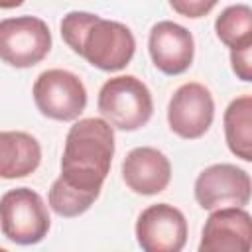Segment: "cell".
Listing matches in <instances>:
<instances>
[{
	"instance_id": "9",
	"label": "cell",
	"mask_w": 252,
	"mask_h": 252,
	"mask_svg": "<svg viewBox=\"0 0 252 252\" xmlns=\"http://www.w3.org/2000/svg\"><path fill=\"white\" fill-rule=\"evenodd\" d=\"M213 118L215 100L205 85L185 83L171 94L167 104V122L179 138H201L211 128Z\"/></svg>"
},
{
	"instance_id": "7",
	"label": "cell",
	"mask_w": 252,
	"mask_h": 252,
	"mask_svg": "<svg viewBox=\"0 0 252 252\" xmlns=\"http://www.w3.org/2000/svg\"><path fill=\"white\" fill-rule=\"evenodd\" d=\"M195 199L205 211L242 209L250 201V175L232 163L209 165L195 179Z\"/></svg>"
},
{
	"instance_id": "2",
	"label": "cell",
	"mask_w": 252,
	"mask_h": 252,
	"mask_svg": "<svg viewBox=\"0 0 252 252\" xmlns=\"http://www.w3.org/2000/svg\"><path fill=\"white\" fill-rule=\"evenodd\" d=\"M98 112L110 128L132 132L148 124L154 112L152 93L134 75H120L108 79L100 91L96 100Z\"/></svg>"
},
{
	"instance_id": "12",
	"label": "cell",
	"mask_w": 252,
	"mask_h": 252,
	"mask_svg": "<svg viewBox=\"0 0 252 252\" xmlns=\"http://www.w3.org/2000/svg\"><path fill=\"white\" fill-rule=\"evenodd\" d=\"M122 177L128 189L138 195H158L171 181V163L156 148L140 146L128 152L122 161Z\"/></svg>"
},
{
	"instance_id": "13",
	"label": "cell",
	"mask_w": 252,
	"mask_h": 252,
	"mask_svg": "<svg viewBox=\"0 0 252 252\" xmlns=\"http://www.w3.org/2000/svg\"><path fill=\"white\" fill-rule=\"evenodd\" d=\"M41 161L39 142L20 130L0 132V177L18 179L33 173Z\"/></svg>"
},
{
	"instance_id": "18",
	"label": "cell",
	"mask_w": 252,
	"mask_h": 252,
	"mask_svg": "<svg viewBox=\"0 0 252 252\" xmlns=\"http://www.w3.org/2000/svg\"><path fill=\"white\" fill-rule=\"evenodd\" d=\"M230 63L236 77L244 83L252 81V45L230 51Z\"/></svg>"
},
{
	"instance_id": "15",
	"label": "cell",
	"mask_w": 252,
	"mask_h": 252,
	"mask_svg": "<svg viewBox=\"0 0 252 252\" xmlns=\"http://www.w3.org/2000/svg\"><path fill=\"white\" fill-rule=\"evenodd\" d=\"M215 32L230 51L252 45V8L246 4H232L224 8L217 16Z\"/></svg>"
},
{
	"instance_id": "17",
	"label": "cell",
	"mask_w": 252,
	"mask_h": 252,
	"mask_svg": "<svg viewBox=\"0 0 252 252\" xmlns=\"http://www.w3.org/2000/svg\"><path fill=\"white\" fill-rule=\"evenodd\" d=\"M94 16L96 14H91V12H69L67 16H63V20H61V37L75 53H79L81 37H83L87 26L94 20Z\"/></svg>"
},
{
	"instance_id": "20",
	"label": "cell",
	"mask_w": 252,
	"mask_h": 252,
	"mask_svg": "<svg viewBox=\"0 0 252 252\" xmlns=\"http://www.w3.org/2000/svg\"><path fill=\"white\" fill-rule=\"evenodd\" d=\"M0 252H8V250H6V248H0Z\"/></svg>"
},
{
	"instance_id": "19",
	"label": "cell",
	"mask_w": 252,
	"mask_h": 252,
	"mask_svg": "<svg viewBox=\"0 0 252 252\" xmlns=\"http://www.w3.org/2000/svg\"><path fill=\"white\" fill-rule=\"evenodd\" d=\"M169 6H171L175 12L183 14L185 18H201V16H205L209 10H213V8L217 6V2H203V0H193V2H189V0H183V2H169Z\"/></svg>"
},
{
	"instance_id": "10",
	"label": "cell",
	"mask_w": 252,
	"mask_h": 252,
	"mask_svg": "<svg viewBox=\"0 0 252 252\" xmlns=\"http://www.w3.org/2000/svg\"><path fill=\"white\" fill-rule=\"evenodd\" d=\"M252 220L244 209L226 207L209 215L197 252H250Z\"/></svg>"
},
{
	"instance_id": "4",
	"label": "cell",
	"mask_w": 252,
	"mask_h": 252,
	"mask_svg": "<svg viewBox=\"0 0 252 252\" xmlns=\"http://www.w3.org/2000/svg\"><path fill=\"white\" fill-rule=\"evenodd\" d=\"M134 49L136 39L130 28L94 16L81 37L79 55L100 71H120L130 63Z\"/></svg>"
},
{
	"instance_id": "6",
	"label": "cell",
	"mask_w": 252,
	"mask_h": 252,
	"mask_svg": "<svg viewBox=\"0 0 252 252\" xmlns=\"http://www.w3.org/2000/svg\"><path fill=\"white\" fill-rule=\"evenodd\" d=\"M33 102L37 110L51 118L69 122L81 116L87 106V89L83 81L65 69H47L33 83Z\"/></svg>"
},
{
	"instance_id": "16",
	"label": "cell",
	"mask_w": 252,
	"mask_h": 252,
	"mask_svg": "<svg viewBox=\"0 0 252 252\" xmlns=\"http://www.w3.org/2000/svg\"><path fill=\"white\" fill-rule=\"evenodd\" d=\"M47 199H49V207L53 209V213H57L59 217H65V219H73V217L83 215L96 201L91 195L79 193V191L63 185L59 179L53 181Z\"/></svg>"
},
{
	"instance_id": "5",
	"label": "cell",
	"mask_w": 252,
	"mask_h": 252,
	"mask_svg": "<svg viewBox=\"0 0 252 252\" xmlns=\"http://www.w3.org/2000/svg\"><path fill=\"white\" fill-rule=\"evenodd\" d=\"M51 49V32L35 16L0 20V59L16 69L37 65Z\"/></svg>"
},
{
	"instance_id": "8",
	"label": "cell",
	"mask_w": 252,
	"mask_h": 252,
	"mask_svg": "<svg viewBox=\"0 0 252 252\" xmlns=\"http://www.w3.org/2000/svg\"><path fill=\"white\" fill-rule=\"evenodd\" d=\"M136 240L144 252H181L187 242V220L169 203L150 205L136 220Z\"/></svg>"
},
{
	"instance_id": "11",
	"label": "cell",
	"mask_w": 252,
	"mask_h": 252,
	"mask_svg": "<svg viewBox=\"0 0 252 252\" xmlns=\"http://www.w3.org/2000/svg\"><path fill=\"white\" fill-rule=\"evenodd\" d=\"M148 49L154 65L165 75H179L193 63L195 41L187 28L163 20L150 30Z\"/></svg>"
},
{
	"instance_id": "1",
	"label": "cell",
	"mask_w": 252,
	"mask_h": 252,
	"mask_svg": "<svg viewBox=\"0 0 252 252\" xmlns=\"http://www.w3.org/2000/svg\"><path fill=\"white\" fill-rule=\"evenodd\" d=\"M112 156L114 132L110 124L102 118H83L67 132L61 175L57 179L63 185L96 199L110 171Z\"/></svg>"
},
{
	"instance_id": "14",
	"label": "cell",
	"mask_w": 252,
	"mask_h": 252,
	"mask_svg": "<svg viewBox=\"0 0 252 252\" xmlns=\"http://www.w3.org/2000/svg\"><path fill=\"white\" fill-rule=\"evenodd\" d=\"M224 136L228 150L236 158L244 161H252V96L250 94H242L226 106Z\"/></svg>"
},
{
	"instance_id": "3",
	"label": "cell",
	"mask_w": 252,
	"mask_h": 252,
	"mask_svg": "<svg viewBox=\"0 0 252 252\" xmlns=\"http://www.w3.org/2000/svg\"><path fill=\"white\" fill-rule=\"evenodd\" d=\"M51 226L47 207L39 193L28 187H16L0 199V228L2 234L22 246L41 242Z\"/></svg>"
}]
</instances>
